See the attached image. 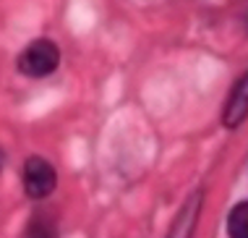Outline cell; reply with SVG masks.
Segmentation results:
<instances>
[{
	"instance_id": "1",
	"label": "cell",
	"mask_w": 248,
	"mask_h": 238,
	"mask_svg": "<svg viewBox=\"0 0 248 238\" xmlns=\"http://www.w3.org/2000/svg\"><path fill=\"white\" fill-rule=\"evenodd\" d=\"M60 63V50L52 39H34L31 45H26L18 55V71L29 79H45Z\"/></svg>"
},
{
	"instance_id": "2",
	"label": "cell",
	"mask_w": 248,
	"mask_h": 238,
	"mask_svg": "<svg viewBox=\"0 0 248 238\" xmlns=\"http://www.w3.org/2000/svg\"><path fill=\"white\" fill-rule=\"evenodd\" d=\"M55 168L45 157H29L24 162V191L29 199H45L55 191Z\"/></svg>"
},
{
	"instance_id": "3",
	"label": "cell",
	"mask_w": 248,
	"mask_h": 238,
	"mask_svg": "<svg viewBox=\"0 0 248 238\" xmlns=\"http://www.w3.org/2000/svg\"><path fill=\"white\" fill-rule=\"evenodd\" d=\"M246 118H248V73H243V79L232 86L227 105H225V113H222V123L227 128H235Z\"/></svg>"
},
{
	"instance_id": "4",
	"label": "cell",
	"mask_w": 248,
	"mask_h": 238,
	"mask_svg": "<svg viewBox=\"0 0 248 238\" xmlns=\"http://www.w3.org/2000/svg\"><path fill=\"white\" fill-rule=\"evenodd\" d=\"M201 199H204L201 191L191 194L186 199V204L180 207V212L175 217V222H172L167 238H191L193 236V228H196V220H199V209H201Z\"/></svg>"
},
{
	"instance_id": "5",
	"label": "cell",
	"mask_w": 248,
	"mask_h": 238,
	"mask_svg": "<svg viewBox=\"0 0 248 238\" xmlns=\"http://www.w3.org/2000/svg\"><path fill=\"white\" fill-rule=\"evenodd\" d=\"M227 236L230 238H248V202H240L227 215Z\"/></svg>"
},
{
	"instance_id": "6",
	"label": "cell",
	"mask_w": 248,
	"mask_h": 238,
	"mask_svg": "<svg viewBox=\"0 0 248 238\" xmlns=\"http://www.w3.org/2000/svg\"><path fill=\"white\" fill-rule=\"evenodd\" d=\"M24 238H58V233H55V225H52L47 217H34L26 225Z\"/></svg>"
}]
</instances>
